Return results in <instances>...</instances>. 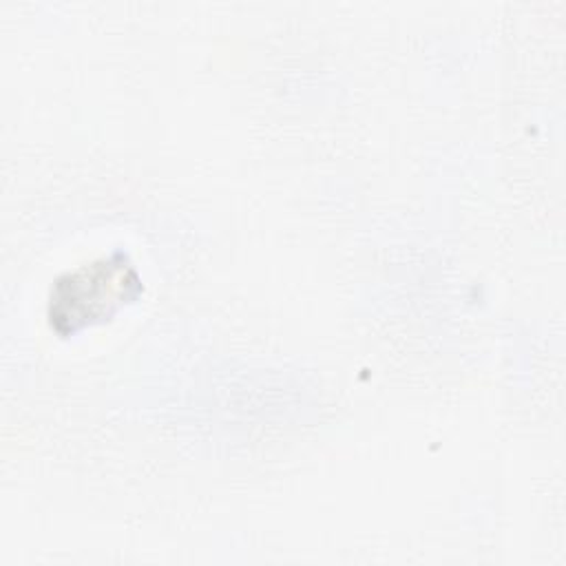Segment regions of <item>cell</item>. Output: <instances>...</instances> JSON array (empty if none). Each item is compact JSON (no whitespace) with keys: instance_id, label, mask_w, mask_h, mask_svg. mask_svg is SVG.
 Returning a JSON list of instances; mask_svg holds the SVG:
<instances>
[{"instance_id":"1","label":"cell","mask_w":566,"mask_h":566,"mask_svg":"<svg viewBox=\"0 0 566 566\" xmlns=\"http://www.w3.org/2000/svg\"><path fill=\"white\" fill-rule=\"evenodd\" d=\"M128 287H137V276L133 268L124 265V259H104L75 272L73 276L69 274V283L60 281L55 285V303H51V316L55 321L66 318L73 325V318L80 312L82 303H88V321L106 312V305L119 303L126 296Z\"/></svg>"}]
</instances>
